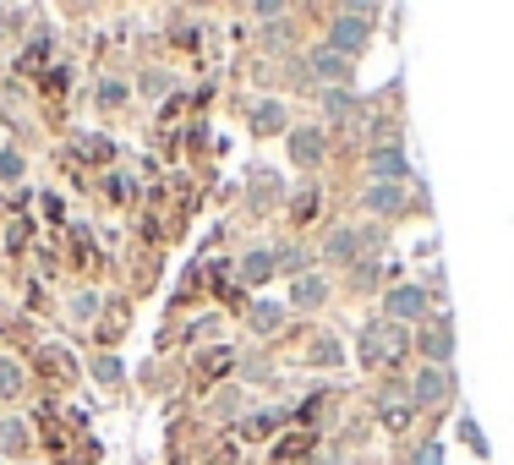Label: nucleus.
Here are the masks:
<instances>
[{
	"mask_svg": "<svg viewBox=\"0 0 514 465\" xmlns=\"http://www.w3.org/2000/svg\"><path fill=\"white\" fill-rule=\"evenodd\" d=\"M400 356V329H383V323H372V329H361V362L367 367H383Z\"/></svg>",
	"mask_w": 514,
	"mask_h": 465,
	"instance_id": "nucleus-1",
	"label": "nucleus"
},
{
	"mask_svg": "<svg viewBox=\"0 0 514 465\" xmlns=\"http://www.w3.org/2000/svg\"><path fill=\"white\" fill-rule=\"evenodd\" d=\"M361 44H367V22L350 17V11H340V17H334V28H329V50L334 55H350V50H361Z\"/></svg>",
	"mask_w": 514,
	"mask_h": 465,
	"instance_id": "nucleus-2",
	"label": "nucleus"
},
{
	"mask_svg": "<svg viewBox=\"0 0 514 465\" xmlns=\"http://www.w3.org/2000/svg\"><path fill=\"white\" fill-rule=\"evenodd\" d=\"M411 400H416V405H438V400H449V367H422V372H416Z\"/></svg>",
	"mask_w": 514,
	"mask_h": 465,
	"instance_id": "nucleus-3",
	"label": "nucleus"
},
{
	"mask_svg": "<svg viewBox=\"0 0 514 465\" xmlns=\"http://www.w3.org/2000/svg\"><path fill=\"white\" fill-rule=\"evenodd\" d=\"M416 345H422L427 367H449V356H454V334H449V323H432V329H427Z\"/></svg>",
	"mask_w": 514,
	"mask_h": 465,
	"instance_id": "nucleus-4",
	"label": "nucleus"
},
{
	"mask_svg": "<svg viewBox=\"0 0 514 465\" xmlns=\"http://www.w3.org/2000/svg\"><path fill=\"white\" fill-rule=\"evenodd\" d=\"M372 176L400 186L405 176H411V165H405V154H400V148H378V154H372Z\"/></svg>",
	"mask_w": 514,
	"mask_h": 465,
	"instance_id": "nucleus-5",
	"label": "nucleus"
},
{
	"mask_svg": "<svg viewBox=\"0 0 514 465\" xmlns=\"http://www.w3.org/2000/svg\"><path fill=\"white\" fill-rule=\"evenodd\" d=\"M422 307H427V296L416 285H400L389 296V318H422Z\"/></svg>",
	"mask_w": 514,
	"mask_h": 465,
	"instance_id": "nucleus-6",
	"label": "nucleus"
},
{
	"mask_svg": "<svg viewBox=\"0 0 514 465\" xmlns=\"http://www.w3.org/2000/svg\"><path fill=\"white\" fill-rule=\"evenodd\" d=\"M405 203V192L394 181H372V192H367V208L372 214H394V208Z\"/></svg>",
	"mask_w": 514,
	"mask_h": 465,
	"instance_id": "nucleus-7",
	"label": "nucleus"
},
{
	"mask_svg": "<svg viewBox=\"0 0 514 465\" xmlns=\"http://www.w3.org/2000/svg\"><path fill=\"white\" fill-rule=\"evenodd\" d=\"M290 154H296L301 165H318V159H323V132H312V126H307V132H296V137H290Z\"/></svg>",
	"mask_w": 514,
	"mask_h": 465,
	"instance_id": "nucleus-8",
	"label": "nucleus"
},
{
	"mask_svg": "<svg viewBox=\"0 0 514 465\" xmlns=\"http://www.w3.org/2000/svg\"><path fill=\"white\" fill-rule=\"evenodd\" d=\"M312 72H318L323 77V83H340V77H350V66H345V55H334V50H318V55H312Z\"/></svg>",
	"mask_w": 514,
	"mask_h": 465,
	"instance_id": "nucleus-9",
	"label": "nucleus"
},
{
	"mask_svg": "<svg viewBox=\"0 0 514 465\" xmlns=\"http://www.w3.org/2000/svg\"><path fill=\"white\" fill-rule=\"evenodd\" d=\"M290 301H296V307H323V301H329V285H323L318 274H312V279H296V296H290Z\"/></svg>",
	"mask_w": 514,
	"mask_h": 465,
	"instance_id": "nucleus-10",
	"label": "nucleus"
},
{
	"mask_svg": "<svg viewBox=\"0 0 514 465\" xmlns=\"http://www.w3.org/2000/svg\"><path fill=\"white\" fill-rule=\"evenodd\" d=\"M279 121H285V110H279V104H257L252 110V132H279Z\"/></svg>",
	"mask_w": 514,
	"mask_h": 465,
	"instance_id": "nucleus-11",
	"label": "nucleus"
},
{
	"mask_svg": "<svg viewBox=\"0 0 514 465\" xmlns=\"http://www.w3.org/2000/svg\"><path fill=\"white\" fill-rule=\"evenodd\" d=\"M329 258H340V263H345V258H356V230H350V225L329 236Z\"/></svg>",
	"mask_w": 514,
	"mask_h": 465,
	"instance_id": "nucleus-12",
	"label": "nucleus"
},
{
	"mask_svg": "<svg viewBox=\"0 0 514 465\" xmlns=\"http://www.w3.org/2000/svg\"><path fill=\"white\" fill-rule=\"evenodd\" d=\"M323 110H329L334 121H345V115L356 110V99H350V93H340V88H329V93H323Z\"/></svg>",
	"mask_w": 514,
	"mask_h": 465,
	"instance_id": "nucleus-13",
	"label": "nucleus"
},
{
	"mask_svg": "<svg viewBox=\"0 0 514 465\" xmlns=\"http://www.w3.org/2000/svg\"><path fill=\"white\" fill-rule=\"evenodd\" d=\"M268 269H274V258H268V252H252V258L241 263V274H247V279H263Z\"/></svg>",
	"mask_w": 514,
	"mask_h": 465,
	"instance_id": "nucleus-14",
	"label": "nucleus"
},
{
	"mask_svg": "<svg viewBox=\"0 0 514 465\" xmlns=\"http://www.w3.org/2000/svg\"><path fill=\"white\" fill-rule=\"evenodd\" d=\"M416 465H443V449L438 444H422V449H416Z\"/></svg>",
	"mask_w": 514,
	"mask_h": 465,
	"instance_id": "nucleus-15",
	"label": "nucleus"
},
{
	"mask_svg": "<svg viewBox=\"0 0 514 465\" xmlns=\"http://www.w3.org/2000/svg\"><path fill=\"white\" fill-rule=\"evenodd\" d=\"M17 367H11V362H0V394H11V389H17Z\"/></svg>",
	"mask_w": 514,
	"mask_h": 465,
	"instance_id": "nucleus-16",
	"label": "nucleus"
}]
</instances>
